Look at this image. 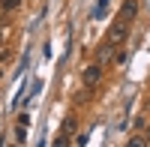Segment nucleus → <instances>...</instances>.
<instances>
[{"label": "nucleus", "instance_id": "obj_1", "mask_svg": "<svg viewBox=\"0 0 150 147\" xmlns=\"http://www.w3.org/2000/svg\"><path fill=\"white\" fill-rule=\"evenodd\" d=\"M99 78H102V66H99V63H93V66L84 69V84H87V87H96Z\"/></svg>", "mask_w": 150, "mask_h": 147}, {"label": "nucleus", "instance_id": "obj_2", "mask_svg": "<svg viewBox=\"0 0 150 147\" xmlns=\"http://www.w3.org/2000/svg\"><path fill=\"white\" fill-rule=\"evenodd\" d=\"M123 36H126V21L120 18V21H114V24H111V30H108V42H114V45H117Z\"/></svg>", "mask_w": 150, "mask_h": 147}, {"label": "nucleus", "instance_id": "obj_3", "mask_svg": "<svg viewBox=\"0 0 150 147\" xmlns=\"http://www.w3.org/2000/svg\"><path fill=\"white\" fill-rule=\"evenodd\" d=\"M135 12H138V0H123V9H120L123 21H132V18H135Z\"/></svg>", "mask_w": 150, "mask_h": 147}, {"label": "nucleus", "instance_id": "obj_4", "mask_svg": "<svg viewBox=\"0 0 150 147\" xmlns=\"http://www.w3.org/2000/svg\"><path fill=\"white\" fill-rule=\"evenodd\" d=\"M108 60H114V42H105L99 48V60L96 63H108Z\"/></svg>", "mask_w": 150, "mask_h": 147}, {"label": "nucleus", "instance_id": "obj_5", "mask_svg": "<svg viewBox=\"0 0 150 147\" xmlns=\"http://www.w3.org/2000/svg\"><path fill=\"white\" fill-rule=\"evenodd\" d=\"M0 6H3V12H15L21 6V0H0Z\"/></svg>", "mask_w": 150, "mask_h": 147}, {"label": "nucleus", "instance_id": "obj_6", "mask_svg": "<svg viewBox=\"0 0 150 147\" xmlns=\"http://www.w3.org/2000/svg\"><path fill=\"white\" fill-rule=\"evenodd\" d=\"M15 141H18V144L27 141V129H24V123H18V129H15Z\"/></svg>", "mask_w": 150, "mask_h": 147}, {"label": "nucleus", "instance_id": "obj_7", "mask_svg": "<svg viewBox=\"0 0 150 147\" xmlns=\"http://www.w3.org/2000/svg\"><path fill=\"white\" fill-rule=\"evenodd\" d=\"M72 129H75V117H66V120H63V132H66V135H69Z\"/></svg>", "mask_w": 150, "mask_h": 147}, {"label": "nucleus", "instance_id": "obj_8", "mask_svg": "<svg viewBox=\"0 0 150 147\" xmlns=\"http://www.w3.org/2000/svg\"><path fill=\"white\" fill-rule=\"evenodd\" d=\"M54 144H57V147H66V144H69V138H66V132H63V135H57V138H54Z\"/></svg>", "mask_w": 150, "mask_h": 147}, {"label": "nucleus", "instance_id": "obj_9", "mask_svg": "<svg viewBox=\"0 0 150 147\" xmlns=\"http://www.w3.org/2000/svg\"><path fill=\"white\" fill-rule=\"evenodd\" d=\"M129 147H144V138H129Z\"/></svg>", "mask_w": 150, "mask_h": 147}, {"label": "nucleus", "instance_id": "obj_10", "mask_svg": "<svg viewBox=\"0 0 150 147\" xmlns=\"http://www.w3.org/2000/svg\"><path fill=\"white\" fill-rule=\"evenodd\" d=\"M147 141H150V123H147Z\"/></svg>", "mask_w": 150, "mask_h": 147}, {"label": "nucleus", "instance_id": "obj_11", "mask_svg": "<svg viewBox=\"0 0 150 147\" xmlns=\"http://www.w3.org/2000/svg\"><path fill=\"white\" fill-rule=\"evenodd\" d=\"M0 48H3V33H0Z\"/></svg>", "mask_w": 150, "mask_h": 147}]
</instances>
